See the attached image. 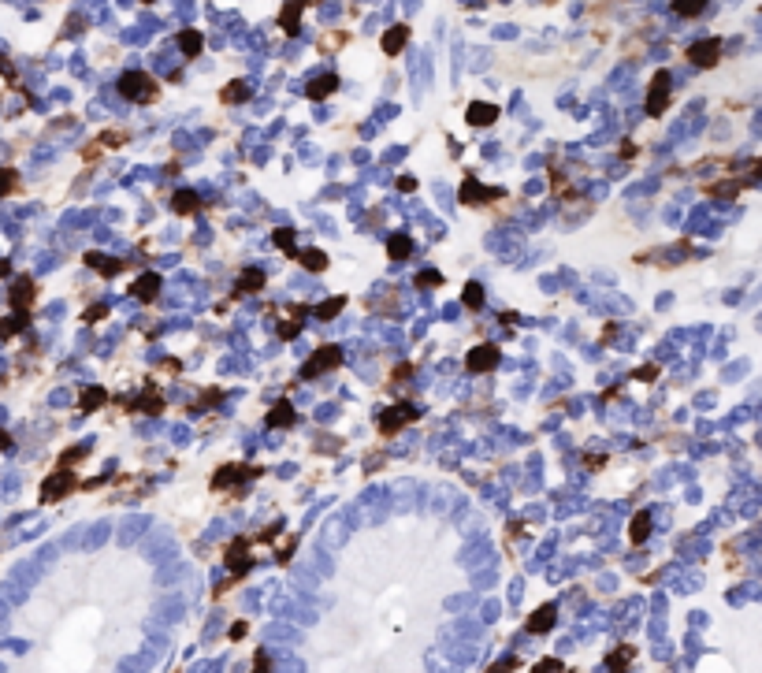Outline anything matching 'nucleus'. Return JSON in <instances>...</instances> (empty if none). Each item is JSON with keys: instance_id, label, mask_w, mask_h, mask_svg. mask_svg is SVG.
I'll return each instance as SVG.
<instances>
[{"instance_id": "412c9836", "label": "nucleus", "mask_w": 762, "mask_h": 673, "mask_svg": "<svg viewBox=\"0 0 762 673\" xmlns=\"http://www.w3.org/2000/svg\"><path fill=\"white\" fill-rule=\"evenodd\" d=\"M179 49H182V56H190V60L201 56V49H205L201 30H193V26H190V30H182V34H179Z\"/></svg>"}, {"instance_id": "0eeeda50", "label": "nucleus", "mask_w": 762, "mask_h": 673, "mask_svg": "<svg viewBox=\"0 0 762 673\" xmlns=\"http://www.w3.org/2000/svg\"><path fill=\"white\" fill-rule=\"evenodd\" d=\"M417 417V409H409L405 402H398V405H387L383 413H379V432L383 435H398L402 428H409V420Z\"/></svg>"}, {"instance_id": "c85d7f7f", "label": "nucleus", "mask_w": 762, "mask_h": 673, "mask_svg": "<svg viewBox=\"0 0 762 673\" xmlns=\"http://www.w3.org/2000/svg\"><path fill=\"white\" fill-rule=\"evenodd\" d=\"M647 536H651V517L640 510L636 517H633V524H628V539H633V543H643Z\"/></svg>"}, {"instance_id": "ddd939ff", "label": "nucleus", "mask_w": 762, "mask_h": 673, "mask_svg": "<svg viewBox=\"0 0 762 673\" xmlns=\"http://www.w3.org/2000/svg\"><path fill=\"white\" fill-rule=\"evenodd\" d=\"M554 625H558V606H550V603H543L535 614H528V632H535V636H543Z\"/></svg>"}, {"instance_id": "72a5a7b5", "label": "nucleus", "mask_w": 762, "mask_h": 673, "mask_svg": "<svg viewBox=\"0 0 762 673\" xmlns=\"http://www.w3.org/2000/svg\"><path fill=\"white\" fill-rule=\"evenodd\" d=\"M703 8H706V0H673V11H677V15H685V19H695Z\"/></svg>"}, {"instance_id": "423d86ee", "label": "nucleus", "mask_w": 762, "mask_h": 673, "mask_svg": "<svg viewBox=\"0 0 762 673\" xmlns=\"http://www.w3.org/2000/svg\"><path fill=\"white\" fill-rule=\"evenodd\" d=\"M253 477H260L257 465H220L212 472V491H227V484H246Z\"/></svg>"}, {"instance_id": "f3484780", "label": "nucleus", "mask_w": 762, "mask_h": 673, "mask_svg": "<svg viewBox=\"0 0 762 673\" xmlns=\"http://www.w3.org/2000/svg\"><path fill=\"white\" fill-rule=\"evenodd\" d=\"M86 268H94V272H101V275H112L115 272H123V260H115V257H104V253H97V249H89L86 253Z\"/></svg>"}, {"instance_id": "4468645a", "label": "nucleus", "mask_w": 762, "mask_h": 673, "mask_svg": "<svg viewBox=\"0 0 762 673\" xmlns=\"http://www.w3.org/2000/svg\"><path fill=\"white\" fill-rule=\"evenodd\" d=\"M335 89H338V75L327 71V75H317V78L305 86V97H309V101H324V97H331Z\"/></svg>"}, {"instance_id": "cd10ccee", "label": "nucleus", "mask_w": 762, "mask_h": 673, "mask_svg": "<svg viewBox=\"0 0 762 673\" xmlns=\"http://www.w3.org/2000/svg\"><path fill=\"white\" fill-rule=\"evenodd\" d=\"M343 306H346V298H343V294H335V298L320 301V306L312 309V316H317V320H335V316L343 313Z\"/></svg>"}, {"instance_id": "49530a36", "label": "nucleus", "mask_w": 762, "mask_h": 673, "mask_svg": "<svg viewBox=\"0 0 762 673\" xmlns=\"http://www.w3.org/2000/svg\"><path fill=\"white\" fill-rule=\"evenodd\" d=\"M398 190H417V179L413 175H402L398 179Z\"/></svg>"}, {"instance_id": "4be33fe9", "label": "nucleus", "mask_w": 762, "mask_h": 673, "mask_svg": "<svg viewBox=\"0 0 762 673\" xmlns=\"http://www.w3.org/2000/svg\"><path fill=\"white\" fill-rule=\"evenodd\" d=\"M633 658H636V648H633V643H621L617 651H610V655H607V666H610V673H625Z\"/></svg>"}, {"instance_id": "f8f14e48", "label": "nucleus", "mask_w": 762, "mask_h": 673, "mask_svg": "<svg viewBox=\"0 0 762 673\" xmlns=\"http://www.w3.org/2000/svg\"><path fill=\"white\" fill-rule=\"evenodd\" d=\"M465 120H469V127H491V123L498 120V104H491V101H472L469 108H465Z\"/></svg>"}, {"instance_id": "9d476101", "label": "nucleus", "mask_w": 762, "mask_h": 673, "mask_svg": "<svg viewBox=\"0 0 762 673\" xmlns=\"http://www.w3.org/2000/svg\"><path fill=\"white\" fill-rule=\"evenodd\" d=\"M498 197H502V190L483 187V182H476V179H465V182H462V194H457V201H462V205H488V201H498Z\"/></svg>"}, {"instance_id": "f704fd0d", "label": "nucleus", "mask_w": 762, "mask_h": 673, "mask_svg": "<svg viewBox=\"0 0 762 673\" xmlns=\"http://www.w3.org/2000/svg\"><path fill=\"white\" fill-rule=\"evenodd\" d=\"M130 409H141V413H160L164 409V402H160V394H141V402H130Z\"/></svg>"}, {"instance_id": "2eb2a0df", "label": "nucleus", "mask_w": 762, "mask_h": 673, "mask_svg": "<svg viewBox=\"0 0 762 673\" xmlns=\"http://www.w3.org/2000/svg\"><path fill=\"white\" fill-rule=\"evenodd\" d=\"M197 208H201V197H197V190H175V194H172V213H175V216H193Z\"/></svg>"}, {"instance_id": "79ce46f5", "label": "nucleus", "mask_w": 762, "mask_h": 673, "mask_svg": "<svg viewBox=\"0 0 762 673\" xmlns=\"http://www.w3.org/2000/svg\"><path fill=\"white\" fill-rule=\"evenodd\" d=\"M294 547H298V539H294V536H291V539H283V543H279V562H286V558H291V554H294Z\"/></svg>"}, {"instance_id": "7c9ffc66", "label": "nucleus", "mask_w": 762, "mask_h": 673, "mask_svg": "<svg viewBox=\"0 0 762 673\" xmlns=\"http://www.w3.org/2000/svg\"><path fill=\"white\" fill-rule=\"evenodd\" d=\"M249 94H253V89H249L246 82H231V86H223V101L227 104H242V101H249Z\"/></svg>"}, {"instance_id": "c9c22d12", "label": "nucleus", "mask_w": 762, "mask_h": 673, "mask_svg": "<svg viewBox=\"0 0 762 673\" xmlns=\"http://www.w3.org/2000/svg\"><path fill=\"white\" fill-rule=\"evenodd\" d=\"M298 335H301V306L294 309V320L279 324V339H298Z\"/></svg>"}, {"instance_id": "a18cd8bd", "label": "nucleus", "mask_w": 762, "mask_h": 673, "mask_svg": "<svg viewBox=\"0 0 762 673\" xmlns=\"http://www.w3.org/2000/svg\"><path fill=\"white\" fill-rule=\"evenodd\" d=\"M246 632H249L246 622H234V625H231V640H246Z\"/></svg>"}, {"instance_id": "bb28decb", "label": "nucleus", "mask_w": 762, "mask_h": 673, "mask_svg": "<svg viewBox=\"0 0 762 673\" xmlns=\"http://www.w3.org/2000/svg\"><path fill=\"white\" fill-rule=\"evenodd\" d=\"M260 287H265V272H260V268H246L239 275V287H234V290H239V294H253V290H260Z\"/></svg>"}, {"instance_id": "9b49d317", "label": "nucleus", "mask_w": 762, "mask_h": 673, "mask_svg": "<svg viewBox=\"0 0 762 673\" xmlns=\"http://www.w3.org/2000/svg\"><path fill=\"white\" fill-rule=\"evenodd\" d=\"M34 294H37V283L34 279H15L11 283V290H8V301H11V313H30V306H34Z\"/></svg>"}, {"instance_id": "1a4fd4ad", "label": "nucleus", "mask_w": 762, "mask_h": 673, "mask_svg": "<svg viewBox=\"0 0 762 673\" xmlns=\"http://www.w3.org/2000/svg\"><path fill=\"white\" fill-rule=\"evenodd\" d=\"M718 60H721V42H714V37H703V42H695L688 49V63H692V68L711 71Z\"/></svg>"}, {"instance_id": "a211bd4d", "label": "nucleus", "mask_w": 762, "mask_h": 673, "mask_svg": "<svg viewBox=\"0 0 762 673\" xmlns=\"http://www.w3.org/2000/svg\"><path fill=\"white\" fill-rule=\"evenodd\" d=\"M130 294L141 298V301H156V294H160V275H156V272H146L134 287H130Z\"/></svg>"}, {"instance_id": "39448f33", "label": "nucleus", "mask_w": 762, "mask_h": 673, "mask_svg": "<svg viewBox=\"0 0 762 673\" xmlns=\"http://www.w3.org/2000/svg\"><path fill=\"white\" fill-rule=\"evenodd\" d=\"M465 368H469V372H476V376L498 368V346H495V342H480V346H472L465 353Z\"/></svg>"}, {"instance_id": "393cba45", "label": "nucleus", "mask_w": 762, "mask_h": 673, "mask_svg": "<svg viewBox=\"0 0 762 673\" xmlns=\"http://www.w3.org/2000/svg\"><path fill=\"white\" fill-rule=\"evenodd\" d=\"M26 324H30V313H11V316H4V320H0V339H15Z\"/></svg>"}, {"instance_id": "b1692460", "label": "nucleus", "mask_w": 762, "mask_h": 673, "mask_svg": "<svg viewBox=\"0 0 762 673\" xmlns=\"http://www.w3.org/2000/svg\"><path fill=\"white\" fill-rule=\"evenodd\" d=\"M409 253H413V239H409V234L398 231V234H390V239H387V257L390 260H405Z\"/></svg>"}, {"instance_id": "6ab92c4d", "label": "nucleus", "mask_w": 762, "mask_h": 673, "mask_svg": "<svg viewBox=\"0 0 762 673\" xmlns=\"http://www.w3.org/2000/svg\"><path fill=\"white\" fill-rule=\"evenodd\" d=\"M265 424H268V428H291V424H294V405H291V402H275V405L268 409Z\"/></svg>"}, {"instance_id": "a19ab883", "label": "nucleus", "mask_w": 762, "mask_h": 673, "mask_svg": "<svg viewBox=\"0 0 762 673\" xmlns=\"http://www.w3.org/2000/svg\"><path fill=\"white\" fill-rule=\"evenodd\" d=\"M253 673H272V666H268V651H257V655H253Z\"/></svg>"}, {"instance_id": "6e6552de", "label": "nucleus", "mask_w": 762, "mask_h": 673, "mask_svg": "<svg viewBox=\"0 0 762 673\" xmlns=\"http://www.w3.org/2000/svg\"><path fill=\"white\" fill-rule=\"evenodd\" d=\"M227 570H231V580L249 577V570H253V554H249V543H246V539H231V547H227Z\"/></svg>"}, {"instance_id": "f03ea898", "label": "nucleus", "mask_w": 762, "mask_h": 673, "mask_svg": "<svg viewBox=\"0 0 762 673\" xmlns=\"http://www.w3.org/2000/svg\"><path fill=\"white\" fill-rule=\"evenodd\" d=\"M335 368H343V346H335V342H324V346L312 353V358L305 361V379L312 376H324V372H335Z\"/></svg>"}, {"instance_id": "58836bf2", "label": "nucleus", "mask_w": 762, "mask_h": 673, "mask_svg": "<svg viewBox=\"0 0 762 673\" xmlns=\"http://www.w3.org/2000/svg\"><path fill=\"white\" fill-rule=\"evenodd\" d=\"M517 666H521V662H517V658H502V662H495V666H491L488 673H514Z\"/></svg>"}, {"instance_id": "20e7f679", "label": "nucleus", "mask_w": 762, "mask_h": 673, "mask_svg": "<svg viewBox=\"0 0 762 673\" xmlns=\"http://www.w3.org/2000/svg\"><path fill=\"white\" fill-rule=\"evenodd\" d=\"M669 86H673V75L669 71H654V78H651V86H647V101H643V108H647V115H659L666 112V104H669Z\"/></svg>"}, {"instance_id": "7ed1b4c3", "label": "nucleus", "mask_w": 762, "mask_h": 673, "mask_svg": "<svg viewBox=\"0 0 762 673\" xmlns=\"http://www.w3.org/2000/svg\"><path fill=\"white\" fill-rule=\"evenodd\" d=\"M75 487H78V477H75V472H71V469H56L52 477H45L42 495H37V498L49 506V503H60V498H68Z\"/></svg>"}, {"instance_id": "473e14b6", "label": "nucleus", "mask_w": 762, "mask_h": 673, "mask_svg": "<svg viewBox=\"0 0 762 673\" xmlns=\"http://www.w3.org/2000/svg\"><path fill=\"white\" fill-rule=\"evenodd\" d=\"M15 190H19V171L15 168H0V197H8Z\"/></svg>"}, {"instance_id": "c756f323", "label": "nucleus", "mask_w": 762, "mask_h": 673, "mask_svg": "<svg viewBox=\"0 0 762 673\" xmlns=\"http://www.w3.org/2000/svg\"><path fill=\"white\" fill-rule=\"evenodd\" d=\"M272 242H275V249H279V253H286V257L298 253V249H294V231H291V227H275V231H272Z\"/></svg>"}, {"instance_id": "4c0bfd02", "label": "nucleus", "mask_w": 762, "mask_h": 673, "mask_svg": "<svg viewBox=\"0 0 762 673\" xmlns=\"http://www.w3.org/2000/svg\"><path fill=\"white\" fill-rule=\"evenodd\" d=\"M82 458H86V446H71V451L60 458V469H71V465H78Z\"/></svg>"}, {"instance_id": "f257e3e1", "label": "nucleus", "mask_w": 762, "mask_h": 673, "mask_svg": "<svg viewBox=\"0 0 762 673\" xmlns=\"http://www.w3.org/2000/svg\"><path fill=\"white\" fill-rule=\"evenodd\" d=\"M115 89H120L127 101H134V104H153V101H156V89H160V86H156L153 75H146V71H123V75H120V86H115Z\"/></svg>"}, {"instance_id": "a878e982", "label": "nucleus", "mask_w": 762, "mask_h": 673, "mask_svg": "<svg viewBox=\"0 0 762 673\" xmlns=\"http://www.w3.org/2000/svg\"><path fill=\"white\" fill-rule=\"evenodd\" d=\"M104 402H108V391L104 387H86L82 398H78V409H82V413H94V409H101Z\"/></svg>"}, {"instance_id": "e433bc0d", "label": "nucleus", "mask_w": 762, "mask_h": 673, "mask_svg": "<svg viewBox=\"0 0 762 673\" xmlns=\"http://www.w3.org/2000/svg\"><path fill=\"white\" fill-rule=\"evenodd\" d=\"M417 287L420 290H431V287H443V272H436V268H424L417 275Z\"/></svg>"}, {"instance_id": "37998d69", "label": "nucleus", "mask_w": 762, "mask_h": 673, "mask_svg": "<svg viewBox=\"0 0 762 673\" xmlns=\"http://www.w3.org/2000/svg\"><path fill=\"white\" fill-rule=\"evenodd\" d=\"M654 376H659V368H654V365H643V368H636V379H643V384H651Z\"/></svg>"}, {"instance_id": "de8ad7c7", "label": "nucleus", "mask_w": 762, "mask_h": 673, "mask_svg": "<svg viewBox=\"0 0 762 673\" xmlns=\"http://www.w3.org/2000/svg\"><path fill=\"white\" fill-rule=\"evenodd\" d=\"M0 451H11V435L8 432H0Z\"/></svg>"}, {"instance_id": "aec40b11", "label": "nucleus", "mask_w": 762, "mask_h": 673, "mask_svg": "<svg viewBox=\"0 0 762 673\" xmlns=\"http://www.w3.org/2000/svg\"><path fill=\"white\" fill-rule=\"evenodd\" d=\"M301 4H305V0H291V4H283V11H279L283 34H298V26H301Z\"/></svg>"}, {"instance_id": "c03bdc74", "label": "nucleus", "mask_w": 762, "mask_h": 673, "mask_svg": "<svg viewBox=\"0 0 762 673\" xmlns=\"http://www.w3.org/2000/svg\"><path fill=\"white\" fill-rule=\"evenodd\" d=\"M104 316H108V309H104V306H94V309L86 313V320H89V324H97V320H104Z\"/></svg>"}, {"instance_id": "dca6fc26", "label": "nucleus", "mask_w": 762, "mask_h": 673, "mask_svg": "<svg viewBox=\"0 0 762 673\" xmlns=\"http://www.w3.org/2000/svg\"><path fill=\"white\" fill-rule=\"evenodd\" d=\"M405 42H409V26H405V23H394L390 30L383 34V52H387V56H398V52L405 49Z\"/></svg>"}, {"instance_id": "2f4dec72", "label": "nucleus", "mask_w": 762, "mask_h": 673, "mask_svg": "<svg viewBox=\"0 0 762 673\" xmlns=\"http://www.w3.org/2000/svg\"><path fill=\"white\" fill-rule=\"evenodd\" d=\"M462 301H465V309H483V287L480 283H465V290H462Z\"/></svg>"}, {"instance_id": "09e8293b", "label": "nucleus", "mask_w": 762, "mask_h": 673, "mask_svg": "<svg viewBox=\"0 0 762 673\" xmlns=\"http://www.w3.org/2000/svg\"><path fill=\"white\" fill-rule=\"evenodd\" d=\"M0 275H11V260H0Z\"/></svg>"}, {"instance_id": "5701e85b", "label": "nucleus", "mask_w": 762, "mask_h": 673, "mask_svg": "<svg viewBox=\"0 0 762 673\" xmlns=\"http://www.w3.org/2000/svg\"><path fill=\"white\" fill-rule=\"evenodd\" d=\"M294 257H298V265L305 272H324L327 268V253H324V249H298Z\"/></svg>"}, {"instance_id": "ea45409f", "label": "nucleus", "mask_w": 762, "mask_h": 673, "mask_svg": "<svg viewBox=\"0 0 762 673\" xmlns=\"http://www.w3.org/2000/svg\"><path fill=\"white\" fill-rule=\"evenodd\" d=\"M532 673H561V662H558V658H543Z\"/></svg>"}]
</instances>
